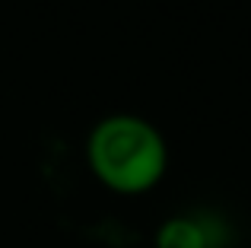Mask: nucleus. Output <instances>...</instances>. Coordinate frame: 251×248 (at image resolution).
Wrapping results in <instances>:
<instances>
[{"label":"nucleus","instance_id":"f257e3e1","mask_svg":"<svg viewBox=\"0 0 251 248\" xmlns=\"http://www.w3.org/2000/svg\"><path fill=\"white\" fill-rule=\"evenodd\" d=\"M89 169L115 194H147L169 169V143L150 118L115 112L92 124L86 137Z\"/></svg>","mask_w":251,"mask_h":248},{"label":"nucleus","instance_id":"f03ea898","mask_svg":"<svg viewBox=\"0 0 251 248\" xmlns=\"http://www.w3.org/2000/svg\"><path fill=\"white\" fill-rule=\"evenodd\" d=\"M223 245L216 239L213 226L197 213H175L162 220L156 229V248H216Z\"/></svg>","mask_w":251,"mask_h":248},{"label":"nucleus","instance_id":"7ed1b4c3","mask_svg":"<svg viewBox=\"0 0 251 248\" xmlns=\"http://www.w3.org/2000/svg\"><path fill=\"white\" fill-rule=\"evenodd\" d=\"M216 248H226V245H216Z\"/></svg>","mask_w":251,"mask_h":248}]
</instances>
